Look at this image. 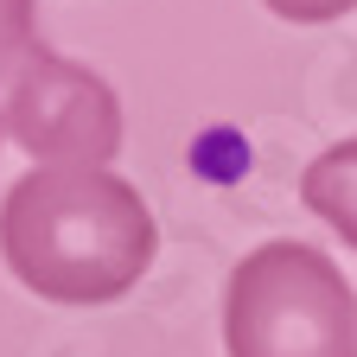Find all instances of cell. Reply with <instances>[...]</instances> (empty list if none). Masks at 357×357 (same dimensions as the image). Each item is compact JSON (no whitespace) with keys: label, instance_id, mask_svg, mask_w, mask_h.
<instances>
[{"label":"cell","instance_id":"1","mask_svg":"<svg viewBox=\"0 0 357 357\" xmlns=\"http://www.w3.org/2000/svg\"><path fill=\"white\" fill-rule=\"evenodd\" d=\"M160 223L109 166H32L0 198V255L13 281L58 306L121 300L153 268Z\"/></svg>","mask_w":357,"mask_h":357},{"label":"cell","instance_id":"2","mask_svg":"<svg viewBox=\"0 0 357 357\" xmlns=\"http://www.w3.org/2000/svg\"><path fill=\"white\" fill-rule=\"evenodd\" d=\"M230 357H357V294L312 243H261L223 281Z\"/></svg>","mask_w":357,"mask_h":357},{"label":"cell","instance_id":"3","mask_svg":"<svg viewBox=\"0 0 357 357\" xmlns=\"http://www.w3.org/2000/svg\"><path fill=\"white\" fill-rule=\"evenodd\" d=\"M0 121H7V134L45 166H109L121 153V102H115V89L89 64L58 58L52 45H38V52L0 83Z\"/></svg>","mask_w":357,"mask_h":357},{"label":"cell","instance_id":"4","mask_svg":"<svg viewBox=\"0 0 357 357\" xmlns=\"http://www.w3.org/2000/svg\"><path fill=\"white\" fill-rule=\"evenodd\" d=\"M300 204L319 223H332L344 236V249H357V134L338 141V147H326L300 172Z\"/></svg>","mask_w":357,"mask_h":357},{"label":"cell","instance_id":"5","mask_svg":"<svg viewBox=\"0 0 357 357\" xmlns=\"http://www.w3.org/2000/svg\"><path fill=\"white\" fill-rule=\"evenodd\" d=\"M38 13H32V0H0V83H7L32 52H38V26H32Z\"/></svg>","mask_w":357,"mask_h":357},{"label":"cell","instance_id":"6","mask_svg":"<svg viewBox=\"0 0 357 357\" xmlns=\"http://www.w3.org/2000/svg\"><path fill=\"white\" fill-rule=\"evenodd\" d=\"M275 20H294V26H326V20H344L357 0H261Z\"/></svg>","mask_w":357,"mask_h":357},{"label":"cell","instance_id":"7","mask_svg":"<svg viewBox=\"0 0 357 357\" xmlns=\"http://www.w3.org/2000/svg\"><path fill=\"white\" fill-rule=\"evenodd\" d=\"M0 141H7V121H0Z\"/></svg>","mask_w":357,"mask_h":357}]
</instances>
